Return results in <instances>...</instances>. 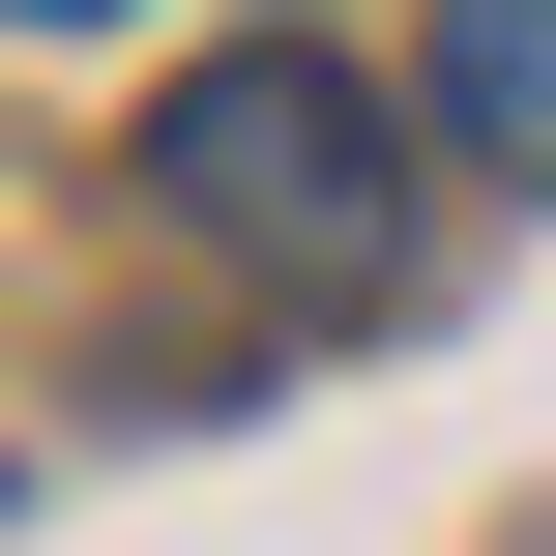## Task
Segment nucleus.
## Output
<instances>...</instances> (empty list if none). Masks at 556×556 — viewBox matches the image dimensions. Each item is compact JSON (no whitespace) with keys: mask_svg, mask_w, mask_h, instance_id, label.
I'll return each mask as SVG.
<instances>
[{"mask_svg":"<svg viewBox=\"0 0 556 556\" xmlns=\"http://www.w3.org/2000/svg\"><path fill=\"white\" fill-rule=\"evenodd\" d=\"M147 176H176V235H235L264 293H381V264H410V147H381L352 59H205V88L147 117Z\"/></svg>","mask_w":556,"mask_h":556,"instance_id":"1","label":"nucleus"},{"mask_svg":"<svg viewBox=\"0 0 556 556\" xmlns=\"http://www.w3.org/2000/svg\"><path fill=\"white\" fill-rule=\"evenodd\" d=\"M440 117L469 176H556V0H440Z\"/></svg>","mask_w":556,"mask_h":556,"instance_id":"2","label":"nucleus"},{"mask_svg":"<svg viewBox=\"0 0 556 556\" xmlns=\"http://www.w3.org/2000/svg\"><path fill=\"white\" fill-rule=\"evenodd\" d=\"M0 29H117V0H0Z\"/></svg>","mask_w":556,"mask_h":556,"instance_id":"3","label":"nucleus"}]
</instances>
